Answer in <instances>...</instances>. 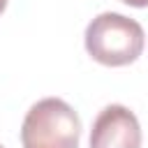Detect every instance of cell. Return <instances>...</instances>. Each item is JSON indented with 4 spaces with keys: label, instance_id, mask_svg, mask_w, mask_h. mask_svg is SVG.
<instances>
[{
    "label": "cell",
    "instance_id": "cell-1",
    "mask_svg": "<svg viewBox=\"0 0 148 148\" xmlns=\"http://www.w3.org/2000/svg\"><path fill=\"white\" fill-rule=\"evenodd\" d=\"M146 44L143 28L123 14L104 12L86 28V51L106 67H123L134 62Z\"/></svg>",
    "mask_w": 148,
    "mask_h": 148
},
{
    "label": "cell",
    "instance_id": "cell-2",
    "mask_svg": "<svg viewBox=\"0 0 148 148\" xmlns=\"http://www.w3.org/2000/svg\"><path fill=\"white\" fill-rule=\"evenodd\" d=\"M81 118L58 97L39 99L30 106L21 125L23 148H79Z\"/></svg>",
    "mask_w": 148,
    "mask_h": 148
},
{
    "label": "cell",
    "instance_id": "cell-3",
    "mask_svg": "<svg viewBox=\"0 0 148 148\" xmlns=\"http://www.w3.org/2000/svg\"><path fill=\"white\" fill-rule=\"evenodd\" d=\"M90 148H141V125L123 104L104 106L90 130Z\"/></svg>",
    "mask_w": 148,
    "mask_h": 148
},
{
    "label": "cell",
    "instance_id": "cell-4",
    "mask_svg": "<svg viewBox=\"0 0 148 148\" xmlns=\"http://www.w3.org/2000/svg\"><path fill=\"white\" fill-rule=\"evenodd\" d=\"M130 7H148V0H123Z\"/></svg>",
    "mask_w": 148,
    "mask_h": 148
},
{
    "label": "cell",
    "instance_id": "cell-5",
    "mask_svg": "<svg viewBox=\"0 0 148 148\" xmlns=\"http://www.w3.org/2000/svg\"><path fill=\"white\" fill-rule=\"evenodd\" d=\"M5 7H7V0H0V14L5 12Z\"/></svg>",
    "mask_w": 148,
    "mask_h": 148
},
{
    "label": "cell",
    "instance_id": "cell-6",
    "mask_svg": "<svg viewBox=\"0 0 148 148\" xmlns=\"http://www.w3.org/2000/svg\"><path fill=\"white\" fill-rule=\"evenodd\" d=\"M0 148H5V146H0Z\"/></svg>",
    "mask_w": 148,
    "mask_h": 148
}]
</instances>
